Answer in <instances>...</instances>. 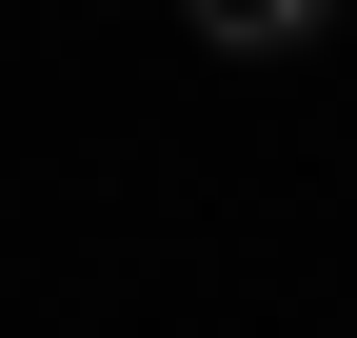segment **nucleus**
Returning a JSON list of instances; mask_svg holds the SVG:
<instances>
[{"label":"nucleus","instance_id":"obj_1","mask_svg":"<svg viewBox=\"0 0 357 338\" xmlns=\"http://www.w3.org/2000/svg\"><path fill=\"white\" fill-rule=\"evenodd\" d=\"M178 20H199V40H218V60H298V40H318V20H337V0H178Z\"/></svg>","mask_w":357,"mask_h":338}]
</instances>
